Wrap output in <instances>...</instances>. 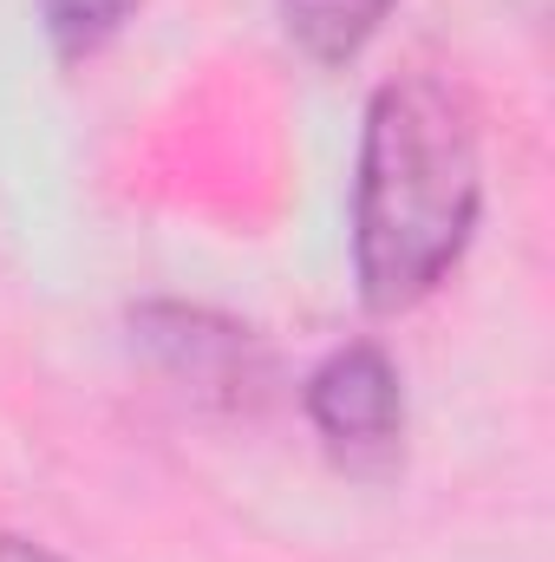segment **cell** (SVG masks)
I'll use <instances>...</instances> for the list:
<instances>
[{
    "mask_svg": "<svg viewBox=\"0 0 555 562\" xmlns=\"http://www.w3.org/2000/svg\"><path fill=\"white\" fill-rule=\"evenodd\" d=\"M484 210V150L471 99L438 72L373 92L353 170V276L373 314H406L471 249Z\"/></svg>",
    "mask_w": 555,
    "mask_h": 562,
    "instance_id": "6da1fadb",
    "label": "cell"
},
{
    "mask_svg": "<svg viewBox=\"0 0 555 562\" xmlns=\"http://www.w3.org/2000/svg\"><path fill=\"white\" fill-rule=\"evenodd\" d=\"M307 425L320 431V445L353 464V471H380L393 464L399 438H406V386L386 347L353 340L333 347L314 373H307Z\"/></svg>",
    "mask_w": 555,
    "mask_h": 562,
    "instance_id": "7a4b0ae2",
    "label": "cell"
},
{
    "mask_svg": "<svg viewBox=\"0 0 555 562\" xmlns=\"http://www.w3.org/2000/svg\"><path fill=\"white\" fill-rule=\"evenodd\" d=\"M132 334L177 386H190L216 406H249L269 386V347L242 321H223L209 307L150 301L132 314Z\"/></svg>",
    "mask_w": 555,
    "mask_h": 562,
    "instance_id": "3957f363",
    "label": "cell"
},
{
    "mask_svg": "<svg viewBox=\"0 0 555 562\" xmlns=\"http://www.w3.org/2000/svg\"><path fill=\"white\" fill-rule=\"evenodd\" d=\"M393 7L399 0H281V26L314 66H347L373 46Z\"/></svg>",
    "mask_w": 555,
    "mask_h": 562,
    "instance_id": "277c9868",
    "label": "cell"
},
{
    "mask_svg": "<svg viewBox=\"0 0 555 562\" xmlns=\"http://www.w3.org/2000/svg\"><path fill=\"white\" fill-rule=\"evenodd\" d=\"M138 7L144 0H39L59 59H92V53H105V46L132 26Z\"/></svg>",
    "mask_w": 555,
    "mask_h": 562,
    "instance_id": "5b68a950",
    "label": "cell"
},
{
    "mask_svg": "<svg viewBox=\"0 0 555 562\" xmlns=\"http://www.w3.org/2000/svg\"><path fill=\"white\" fill-rule=\"evenodd\" d=\"M0 562H66V557H53L46 543H26V537H0Z\"/></svg>",
    "mask_w": 555,
    "mask_h": 562,
    "instance_id": "8992f818",
    "label": "cell"
}]
</instances>
